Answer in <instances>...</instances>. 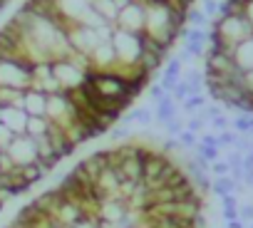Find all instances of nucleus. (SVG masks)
Masks as SVG:
<instances>
[{"mask_svg":"<svg viewBox=\"0 0 253 228\" xmlns=\"http://www.w3.org/2000/svg\"><path fill=\"white\" fill-rule=\"evenodd\" d=\"M221 201H223V208H238V198H236V193H226Z\"/></svg>","mask_w":253,"mask_h":228,"instance_id":"26","label":"nucleus"},{"mask_svg":"<svg viewBox=\"0 0 253 228\" xmlns=\"http://www.w3.org/2000/svg\"><path fill=\"white\" fill-rule=\"evenodd\" d=\"M149 3H169V5H171V3H176V0H149ZM149 3H147V5H149Z\"/></svg>","mask_w":253,"mask_h":228,"instance_id":"32","label":"nucleus"},{"mask_svg":"<svg viewBox=\"0 0 253 228\" xmlns=\"http://www.w3.org/2000/svg\"><path fill=\"white\" fill-rule=\"evenodd\" d=\"M179 144H181L184 149H194V147L199 144V134H194V132L184 129V132L179 134Z\"/></svg>","mask_w":253,"mask_h":228,"instance_id":"16","label":"nucleus"},{"mask_svg":"<svg viewBox=\"0 0 253 228\" xmlns=\"http://www.w3.org/2000/svg\"><path fill=\"white\" fill-rule=\"evenodd\" d=\"M112 45H114L119 67L139 65V57H142V52H144V33H129V30L114 28Z\"/></svg>","mask_w":253,"mask_h":228,"instance_id":"1","label":"nucleus"},{"mask_svg":"<svg viewBox=\"0 0 253 228\" xmlns=\"http://www.w3.org/2000/svg\"><path fill=\"white\" fill-rule=\"evenodd\" d=\"M3 156H5V152H3V149H0V164H3Z\"/></svg>","mask_w":253,"mask_h":228,"instance_id":"35","label":"nucleus"},{"mask_svg":"<svg viewBox=\"0 0 253 228\" xmlns=\"http://www.w3.org/2000/svg\"><path fill=\"white\" fill-rule=\"evenodd\" d=\"M228 166H231V171L233 169H243V154L238 152V149H231V154H228Z\"/></svg>","mask_w":253,"mask_h":228,"instance_id":"22","label":"nucleus"},{"mask_svg":"<svg viewBox=\"0 0 253 228\" xmlns=\"http://www.w3.org/2000/svg\"><path fill=\"white\" fill-rule=\"evenodd\" d=\"M0 117H3V107H0Z\"/></svg>","mask_w":253,"mask_h":228,"instance_id":"36","label":"nucleus"},{"mask_svg":"<svg viewBox=\"0 0 253 228\" xmlns=\"http://www.w3.org/2000/svg\"><path fill=\"white\" fill-rule=\"evenodd\" d=\"M233 62L243 70V72H251L253 70V38L243 40L241 45H236L233 50Z\"/></svg>","mask_w":253,"mask_h":228,"instance_id":"7","label":"nucleus"},{"mask_svg":"<svg viewBox=\"0 0 253 228\" xmlns=\"http://www.w3.org/2000/svg\"><path fill=\"white\" fill-rule=\"evenodd\" d=\"M154 117H157V122H159V124H164V127L176 117V107H174V97H171V94H167L164 99H159V102H157V112H154Z\"/></svg>","mask_w":253,"mask_h":228,"instance_id":"8","label":"nucleus"},{"mask_svg":"<svg viewBox=\"0 0 253 228\" xmlns=\"http://www.w3.org/2000/svg\"><path fill=\"white\" fill-rule=\"evenodd\" d=\"M149 97H152V102L157 104L159 99H164V97H167V92H164V87H162V84H152V87H149Z\"/></svg>","mask_w":253,"mask_h":228,"instance_id":"24","label":"nucleus"},{"mask_svg":"<svg viewBox=\"0 0 253 228\" xmlns=\"http://www.w3.org/2000/svg\"><path fill=\"white\" fill-rule=\"evenodd\" d=\"M50 129H52V122H50L47 117H30V119H28V129H25V134L33 137V139H38V137L50 134Z\"/></svg>","mask_w":253,"mask_h":228,"instance_id":"9","label":"nucleus"},{"mask_svg":"<svg viewBox=\"0 0 253 228\" xmlns=\"http://www.w3.org/2000/svg\"><path fill=\"white\" fill-rule=\"evenodd\" d=\"M186 25H191V28H209V18L204 15L201 8H189L186 10Z\"/></svg>","mask_w":253,"mask_h":228,"instance_id":"12","label":"nucleus"},{"mask_svg":"<svg viewBox=\"0 0 253 228\" xmlns=\"http://www.w3.org/2000/svg\"><path fill=\"white\" fill-rule=\"evenodd\" d=\"M199 142L206 144V147H216V149H221V144H218V134H211V132H209V134H204Z\"/></svg>","mask_w":253,"mask_h":228,"instance_id":"25","label":"nucleus"},{"mask_svg":"<svg viewBox=\"0 0 253 228\" xmlns=\"http://www.w3.org/2000/svg\"><path fill=\"white\" fill-rule=\"evenodd\" d=\"M129 122H137V124H149L152 122V112L147 107H139L129 114Z\"/></svg>","mask_w":253,"mask_h":228,"instance_id":"14","label":"nucleus"},{"mask_svg":"<svg viewBox=\"0 0 253 228\" xmlns=\"http://www.w3.org/2000/svg\"><path fill=\"white\" fill-rule=\"evenodd\" d=\"M243 169H253V152H248L243 156Z\"/></svg>","mask_w":253,"mask_h":228,"instance_id":"30","label":"nucleus"},{"mask_svg":"<svg viewBox=\"0 0 253 228\" xmlns=\"http://www.w3.org/2000/svg\"><path fill=\"white\" fill-rule=\"evenodd\" d=\"M226 127H228V117H226V114H218V117L211 119V129L213 132H226Z\"/></svg>","mask_w":253,"mask_h":228,"instance_id":"23","label":"nucleus"},{"mask_svg":"<svg viewBox=\"0 0 253 228\" xmlns=\"http://www.w3.org/2000/svg\"><path fill=\"white\" fill-rule=\"evenodd\" d=\"M184 129H186V122H184V119H179V117H174V119L167 124V132H169L171 137H179Z\"/></svg>","mask_w":253,"mask_h":228,"instance_id":"21","label":"nucleus"},{"mask_svg":"<svg viewBox=\"0 0 253 228\" xmlns=\"http://www.w3.org/2000/svg\"><path fill=\"white\" fill-rule=\"evenodd\" d=\"M132 3H144V5H147V3H149V0H132Z\"/></svg>","mask_w":253,"mask_h":228,"instance_id":"34","label":"nucleus"},{"mask_svg":"<svg viewBox=\"0 0 253 228\" xmlns=\"http://www.w3.org/2000/svg\"><path fill=\"white\" fill-rule=\"evenodd\" d=\"M194 152H196L201 159H206L209 164H213V161L221 159V149H216V147H206V144H201V142L194 147Z\"/></svg>","mask_w":253,"mask_h":228,"instance_id":"13","label":"nucleus"},{"mask_svg":"<svg viewBox=\"0 0 253 228\" xmlns=\"http://www.w3.org/2000/svg\"><path fill=\"white\" fill-rule=\"evenodd\" d=\"M181 107H184L186 114H191V117H194V114H199V112L206 107V94H189V97L181 102Z\"/></svg>","mask_w":253,"mask_h":228,"instance_id":"11","label":"nucleus"},{"mask_svg":"<svg viewBox=\"0 0 253 228\" xmlns=\"http://www.w3.org/2000/svg\"><path fill=\"white\" fill-rule=\"evenodd\" d=\"M28 119H30V114H28L23 107H3V117H0V122H3L15 137L25 134Z\"/></svg>","mask_w":253,"mask_h":228,"instance_id":"6","label":"nucleus"},{"mask_svg":"<svg viewBox=\"0 0 253 228\" xmlns=\"http://www.w3.org/2000/svg\"><path fill=\"white\" fill-rule=\"evenodd\" d=\"M236 189H238V184L231 179V174L228 176H216L213 179V184H211V191L216 193V196H226V193H236Z\"/></svg>","mask_w":253,"mask_h":228,"instance_id":"10","label":"nucleus"},{"mask_svg":"<svg viewBox=\"0 0 253 228\" xmlns=\"http://www.w3.org/2000/svg\"><path fill=\"white\" fill-rule=\"evenodd\" d=\"M248 186H253V181H251V184H248Z\"/></svg>","mask_w":253,"mask_h":228,"instance_id":"37","label":"nucleus"},{"mask_svg":"<svg viewBox=\"0 0 253 228\" xmlns=\"http://www.w3.org/2000/svg\"><path fill=\"white\" fill-rule=\"evenodd\" d=\"M13 139H15V134H13V132H10V129L3 124V122H0V149L5 152V149H8V144H10Z\"/></svg>","mask_w":253,"mask_h":228,"instance_id":"20","label":"nucleus"},{"mask_svg":"<svg viewBox=\"0 0 253 228\" xmlns=\"http://www.w3.org/2000/svg\"><path fill=\"white\" fill-rule=\"evenodd\" d=\"M223 216H226L228 221H236V218H238V208H223Z\"/></svg>","mask_w":253,"mask_h":228,"instance_id":"29","label":"nucleus"},{"mask_svg":"<svg viewBox=\"0 0 253 228\" xmlns=\"http://www.w3.org/2000/svg\"><path fill=\"white\" fill-rule=\"evenodd\" d=\"M144 23H147V5L144 3H129L124 10H119L114 28L129 30V33H144Z\"/></svg>","mask_w":253,"mask_h":228,"instance_id":"4","label":"nucleus"},{"mask_svg":"<svg viewBox=\"0 0 253 228\" xmlns=\"http://www.w3.org/2000/svg\"><path fill=\"white\" fill-rule=\"evenodd\" d=\"M126 134H129V132H126V129H124V127H117V129H114V132H112V139H124V137H126Z\"/></svg>","mask_w":253,"mask_h":228,"instance_id":"28","label":"nucleus"},{"mask_svg":"<svg viewBox=\"0 0 253 228\" xmlns=\"http://www.w3.org/2000/svg\"><path fill=\"white\" fill-rule=\"evenodd\" d=\"M238 216L243 218V221H253V206L248 203V206H241L238 208Z\"/></svg>","mask_w":253,"mask_h":228,"instance_id":"27","label":"nucleus"},{"mask_svg":"<svg viewBox=\"0 0 253 228\" xmlns=\"http://www.w3.org/2000/svg\"><path fill=\"white\" fill-rule=\"evenodd\" d=\"M5 154L10 156V161H13L18 169H25V166H33V164H42V161H40L38 144H35V139L28 137V134L15 137V139L8 144Z\"/></svg>","mask_w":253,"mask_h":228,"instance_id":"3","label":"nucleus"},{"mask_svg":"<svg viewBox=\"0 0 253 228\" xmlns=\"http://www.w3.org/2000/svg\"><path fill=\"white\" fill-rule=\"evenodd\" d=\"M189 94H191V89H189V82H186V79L181 77V79H179V84L174 87L171 97H174V102H184V99H186Z\"/></svg>","mask_w":253,"mask_h":228,"instance_id":"15","label":"nucleus"},{"mask_svg":"<svg viewBox=\"0 0 253 228\" xmlns=\"http://www.w3.org/2000/svg\"><path fill=\"white\" fill-rule=\"evenodd\" d=\"M209 30H216L231 47H236L243 40L253 38V25L248 23L246 15H221V18L209 23Z\"/></svg>","mask_w":253,"mask_h":228,"instance_id":"2","label":"nucleus"},{"mask_svg":"<svg viewBox=\"0 0 253 228\" xmlns=\"http://www.w3.org/2000/svg\"><path fill=\"white\" fill-rule=\"evenodd\" d=\"M228 228H243V226H241V221L236 218V221H231V226H228Z\"/></svg>","mask_w":253,"mask_h":228,"instance_id":"33","label":"nucleus"},{"mask_svg":"<svg viewBox=\"0 0 253 228\" xmlns=\"http://www.w3.org/2000/svg\"><path fill=\"white\" fill-rule=\"evenodd\" d=\"M204 124H206V119L201 117V114H194V117H189V122H186V129L194 132V134H199L204 129Z\"/></svg>","mask_w":253,"mask_h":228,"instance_id":"19","label":"nucleus"},{"mask_svg":"<svg viewBox=\"0 0 253 228\" xmlns=\"http://www.w3.org/2000/svg\"><path fill=\"white\" fill-rule=\"evenodd\" d=\"M243 15L248 18V23L253 25V3H246V10H243Z\"/></svg>","mask_w":253,"mask_h":228,"instance_id":"31","label":"nucleus"},{"mask_svg":"<svg viewBox=\"0 0 253 228\" xmlns=\"http://www.w3.org/2000/svg\"><path fill=\"white\" fill-rule=\"evenodd\" d=\"M209 171L213 174V179H216V176H228V174H231V166H228V161L218 159V161H213V164L209 166Z\"/></svg>","mask_w":253,"mask_h":228,"instance_id":"18","label":"nucleus"},{"mask_svg":"<svg viewBox=\"0 0 253 228\" xmlns=\"http://www.w3.org/2000/svg\"><path fill=\"white\" fill-rule=\"evenodd\" d=\"M238 137H241V134H236V132H231V129H226V132H218V144H221V147H233V149H236V142H238Z\"/></svg>","mask_w":253,"mask_h":228,"instance_id":"17","label":"nucleus"},{"mask_svg":"<svg viewBox=\"0 0 253 228\" xmlns=\"http://www.w3.org/2000/svg\"><path fill=\"white\" fill-rule=\"evenodd\" d=\"M23 109L30 117H47V92L38 87H28L23 97Z\"/></svg>","mask_w":253,"mask_h":228,"instance_id":"5","label":"nucleus"}]
</instances>
